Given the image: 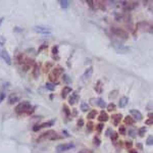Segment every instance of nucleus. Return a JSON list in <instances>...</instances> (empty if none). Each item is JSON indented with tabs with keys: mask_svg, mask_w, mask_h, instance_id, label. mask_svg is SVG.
I'll return each mask as SVG.
<instances>
[{
	"mask_svg": "<svg viewBox=\"0 0 153 153\" xmlns=\"http://www.w3.org/2000/svg\"><path fill=\"white\" fill-rule=\"evenodd\" d=\"M146 144H147L148 146L153 145V136H149V137L147 138V140H146Z\"/></svg>",
	"mask_w": 153,
	"mask_h": 153,
	"instance_id": "nucleus-31",
	"label": "nucleus"
},
{
	"mask_svg": "<svg viewBox=\"0 0 153 153\" xmlns=\"http://www.w3.org/2000/svg\"><path fill=\"white\" fill-rule=\"evenodd\" d=\"M75 148V144L74 143H65V144H60L56 147V152L57 153H62L65 152L70 149H73Z\"/></svg>",
	"mask_w": 153,
	"mask_h": 153,
	"instance_id": "nucleus-7",
	"label": "nucleus"
},
{
	"mask_svg": "<svg viewBox=\"0 0 153 153\" xmlns=\"http://www.w3.org/2000/svg\"><path fill=\"white\" fill-rule=\"evenodd\" d=\"M145 124L147 125V126H150V125H153V120H151V118H148V120L145 122Z\"/></svg>",
	"mask_w": 153,
	"mask_h": 153,
	"instance_id": "nucleus-44",
	"label": "nucleus"
},
{
	"mask_svg": "<svg viewBox=\"0 0 153 153\" xmlns=\"http://www.w3.org/2000/svg\"><path fill=\"white\" fill-rule=\"evenodd\" d=\"M34 30H35V32H37V33L41 34V35H43V36H51L52 35V31H51V29L45 27V26H36V27H34Z\"/></svg>",
	"mask_w": 153,
	"mask_h": 153,
	"instance_id": "nucleus-6",
	"label": "nucleus"
},
{
	"mask_svg": "<svg viewBox=\"0 0 153 153\" xmlns=\"http://www.w3.org/2000/svg\"><path fill=\"white\" fill-rule=\"evenodd\" d=\"M103 128H104V125H103L102 122H101V124H98V125L96 126L97 132H98V133H101V131L103 130Z\"/></svg>",
	"mask_w": 153,
	"mask_h": 153,
	"instance_id": "nucleus-33",
	"label": "nucleus"
},
{
	"mask_svg": "<svg viewBox=\"0 0 153 153\" xmlns=\"http://www.w3.org/2000/svg\"><path fill=\"white\" fill-rule=\"evenodd\" d=\"M118 132H120V135H126V128L124 126H120V129H118Z\"/></svg>",
	"mask_w": 153,
	"mask_h": 153,
	"instance_id": "nucleus-34",
	"label": "nucleus"
},
{
	"mask_svg": "<svg viewBox=\"0 0 153 153\" xmlns=\"http://www.w3.org/2000/svg\"><path fill=\"white\" fill-rule=\"evenodd\" d=\"M70 92H72V88H70V86H65V87H63V89L61 90V97L63 99L66 98V96H68Z\"/></svg>",
	"mask_w": 153,
	"mask_h": 153,
	"instance_id": "nucleus-15",
	"label": "nucleus"
},
{
	"mask_svg": "<svg viewBox=\"0 0 153 153\" xmlns=\"http://www.w3.org/2000/svg\"><path fill=\"white\" fill-rule=\"evenodd\" d=\"M115 109H116V106H115V103L111 102L110 104L107 105V110H108V111H115Z\"/></svg>",
	"mask_w": 153,
	"mask_h": 153,
	"instance_id": "nucleus-29",
	"label": "nucleus"
},
{
	"mask_svg": "<svg viewBox=\"0 0 153 153\" xmlns=\"http://www.w3.org/2000/svg\"><path fill=\"white\" fill-rule=\"evenodd\" d=\"M45 88H46L47 90H49V91H53V90L55 89V85L53 83H47L46 85H45Z\"/></svg>",
	"mask_w": 153,
	"mask_h": 153,
	"instance_id": "nucleus-28",
	"label": "nucleus"
},
{
	"mask_svg": "<svg viewBox=\"0 0 153 153\" xmlns=\"http://www.w3.org/2000/svg\"><path fill=\"white\" fill-rule=\"evenodd\" d=\"M92 75H93V66H90V68H88L87 70H85V73H84L83 80L84 81H87V80L91 79Z\"/></svg>",
	"mask_w": 153,
	"mask_h": 153,
	"instance_id": "nucleus-11",
	"label": "nucleus"
},
{
	"mask_svg": "<svg viewBox=\"0 0 153 153\" xmlns=\"http://www.w3.org/2000/svg\"><path fill=\"white\" fill-rule=\"evenodd\" d=\"M130 113L133 115V118H135V120H143V115H142V113L140 112L139 110H136V109H131Z\"/></svg>",
	"mask_w": 153,
	"mask_h": 153,
	"instance_id": "nucleus-12",
	"label": "nucleus"
},
{
	"mask_svg": "<svg viewBox=\"0 0 153 153\" xmlns=\"http://www.w3.org/2000/svg\"><path fill=\"white\" fill-rule=\"evenodd\" d=\"M80 99V96L79 94H78V92H73V94L70 95V97L68 98V103H70V105H75L76 103L79 101Z\"/></svg>",
	"mask_w": 153,
	"mask_h": 153,
	"instance_id": "nucleus-10",
	"label": "nucleus"
},
{
	"mask_svg": "<svg viewBox=\"0 0 153 153\" xmlns=\"http://www.w3.org/2000/svg\"><path fill=\"white\" fill-rule=\"evenodd\" d=\"M59 3H60V6H61L62 8H68V7H70V2L68 1V0H60Z\"/></svg>",
	"mask_w": 153,
	"mask_h": 153,
	"instance_id": "nucleus-24",
	"label": "nucleus"
},
{
	"mask_svg": "<svg viewBox=\"0 0 153 153\" xmlns=\"http://www.w3.org/2000/svg\"><path fill=\"white\" fill-rule=\"evenodd\" d=\"M96 115H97V110L93 109V110H91L90 112H88L87 118H88V120H93V118L96 117Z\"/></svg>",
	"mask_w": 153,
	"mask_h": 153,
	"instance_id": "nucleus-23",
	"label": "nucleus"
},
{
	"mask_svg": "<svg viewBox=\"0 0 153 153\" xmlns=\"http://www.w3.org/2000/svg\"><path fill=\"white\" fill-rule=\"evenodd\" d=\"M111 32H112L113 35H115L116 37L124 39V40H127L129 38V33L126 31V30L122 29V28L118 27H111Z\"/></svg>",
	"mask_w": 153,
	"mask_h": 153,
	"instance_id": "nucleus-4",
	"label": "nucleus"
},
{
	"mask_svg": "<svg viewBox=\"0 0 153 153\" xmlns=\"http://www.w3.org/2000/svg\"><path fill=\"white\" fill-rule=\"evenodd\" d=\"M53 124H54V120H50V122H43V124H41V125H36V126L33 127V131L34 132H38L39 130H41V129H43V128H47V127L53 126Z\"/></svg>",
	"mask_w": 153,
	"mask_h": 153,
	"instance_id": "nucleus-9",
	"label": "nucleus"
},
{
	"mask_svg": "<svg viewBox=\"0 0 153 153\" xmlns=\"http://www.w3.org/2000/svg\"><path fill=\"white\" fill-rule=\"evenodd\" d=\"M79 153H87V152H85V151H80Z\"/></svg>",
	"mask_w": 153,
	"mask_h": 153,
	"instance_id": "nucleus-49",
	"label": "nucleus"
},
{
	"mask_svg": "<svg viewBox=\"0 0 153 153\" xmlns=\"http://www.w3.org/2000/svg\"><path fill=\"white\" fill-rule=\"evenodd\" d=\"M93 143H94V145H96V146H99V145H100L101 141H100V139H99L98 136H95V137L93 138Z\"/></svg>",
	"mask_w": 153,
	"mask_h": 153,
	"instance_id": "nucleus-30",
	"label": "nucleus"
},
{
	"mask_svg": "<svg viewBox=\"0 0 153 153\" xmlns=\"http://www.w3.org/2000/svg\"><path fill=\"white\" fill-rule=\"evenodd\" d=\"M124 122L126 125H129V126H132V125H134V118L132 117V116H126V117L124 118Z\"/></svg>",
	"mask_w": 153,
	"mask_h": 153,
	"instance_id": "nucleus-20",
	"label": "nucleus"
},
{
	"mask_svg": "<svg viewBox=\"0 0 153 153\" xmlns=\"http://www.w3.org/2000/svg\"><path fill=\"white\" fill-rule=\"evenodd\" d=\"M77 125H78V127H83L84 126V120L83 118H80V120H78V122H77Z\"/></svg>",
	"mask_w": 153,
	"mask_h": 153,
	"instance_id": "nucleus-39",
	"label": "nucleus"
},
{
	"mask_svg": "<svg viewBox=\"0 0 153 153\" xmlns=\"http://www.w3.org/2000/svg\"><path fill=\"white\" fill-rule=\"evenodd\" d=\"M132 146H133V142H131V141L126 142V147L128 148V149H131V148H132Z\"/></svg>",
	"mask_w": 153,
	"mask_h": 153,
	"instance_id": "nucleus-42",
	"label": "nucleus"
},
{
	"mask_svg": "<svg viewBox=\"0 0 153 153\" xmlns=\"http://www.w3.org/2000/svg\"><path fill=\"white\" fill-rule=\"evenodd\" d=\"M52 57H53V59H56V60L59 59V56H58V46L57 45H55V46L52 47Z\"/></svg>",
	"mask_w": 153,
	"mask_h": 153,
	"instance_id": "nucleus-19",
	"label": "nucleus"
},
{
	"mask_svg": "<svg viewBox=\"0 0 153 153\" xmlns=\"http://www.w3.org/2000/svg\"><path fill=\"white\" fill-rule=\"evenodd\" d=\"M128 102H129L128 97L122 96V98H120V103H118V106H120V108H124V107H126V106H127V104H128Z\"/></svg>",
	"mask_w": 153,
	"mask_h": 153,
	"instance_id": "nucleus-17",
	"label": "nucleus"
},
{
	"mask_svg": "<svg viewBox=\"0 0 153 153\" xmlns=\"http://www.w3.org/2000/svg\"><path fill=\"white\" fill-rule=\"evenodd\" d=\"M59 136L57 135V133L53 130H49L47 132L43 133L42 135L39 136V138L37 139L38 142H42V141H45V140H57L59 139Z\"/></svg>",
	"mask_w": 153,
	"mask_h": 153,
	"instance_id": "nucleus-3",
	"label": "nucleus"
},
{
	"mask_svg": "<svg viewBox=\"0 0 153 153\" xmlns=\"http://www.w3.org/2000/svg\"><path fill=\"white\" fill-rule=\"evenodd\" d=\"M93 127H94L93 122H88V124H87V131H88V132H92V130H93Z\"/></svg>",
	"mask_w": 153,
	"mask_h": 153,
	"instance_id": "nucleus-32",
	"label": "nucleus"
},
{
	"mask_svg": "<svg viewBox=\"0 0 153 153\" xmlns=\"http://www.w3.org/2000/svg\"><path fill=\"white\" fill-rule=\"evenodd\" d=\"M62 79H63V81L65 82V83H70V82H72V79H70V77H68V75H63Z\"/></svg>",
	"mask_w": 153,
	"mask_h": 153,
	"instance_id": "nucleus-35",
	"label": "nucleus"
},
{
	"mask_svg": "<svg viewBox=\"0 0 153 153\" xmlns=\"http://www.w3.org/2000/svg\"><path fill=\"white\" fill-rule=\"evenodd\" d=\"M117 94H118V91L117 90H113V91H111L110 93H109V95H108V98L110 99H115V98H116V96H117Z\"/></svg>",
	"mask_w": 153,
	"mask_h": 153,
	"instance_id": "nucleus-26",
	"label": "nucleus"
},
{
	"mask_svg": "<svg viewBox=\"0 0 153 153\" xmlns=\"http://www.w3.org/2000/svg\"><path fill=\"white\" fill-rule=\"evenodd\" d=\"M102 82L101 81H98L96 83V85H95V87H94V90H95V91L97 92V93L98 94H101L102 93Z\"/></svg>",
	"mask_w": 153,
	"mask_h": 153,
	"instance_id": "nucleus-18",
	"label": "nucleus"
},
{
	"mask_svg": "<svg viewBox=\"0 0 153 153\" xmlns=\"http://www.w3.org/2000/svg\"><path fill=\"white\" fill-rule=\"evenodd\" d=\"M34 109H35V106H33L31 104V102H29V101H21L16 106L14 111L18 115H31L34 111Z\"/></svg>",
	"mask_w": 153,
	"mask_h": 153,
	"instance_id": "nucleus-1",
	"label": "nucleus"
},
{
	"mask_svg": "<svg viewBox=\"0 0 153 153\" xmlns=\"http://www.w3.org/2000/svg\"><path fill=\"white\" fill-rule=\"evenodd\" d=\"M19 96L16 95V94L14 93H11L9 95V97H8V103L9 104H14V103H16L19 101Z\"/></svg>",
	"mask_w": 153,
	"mask_h": 153,
	"instance_id": "nucleus-14",
	"label": "nucleus"
},
{
	"mask_svg": "<svg viewBox=\"0 0 153 153\" xmlns=\"http://www.w3.org/2000/svg\"><path fill=\"white\" fill-rule=\"evenodd\" d=\"M89 109H90L89 104H88V103H86L85 101H83V102L81 103V110L83 111V112H87Z\"/></svg>",
	"mask_w": 153,
	"mask_h": 153,
	"instance_id": "nucleus-22",
	"label": "nucleus"
},
{
	"mask_svg": "<svg viewBox=\"0 0 153 153\" xmlns=\"http://www.w3.org/2000/svg\"><path fill=\"white\" fill-rule=\"evenodd\" d=\"M63 109H64V112H65L66 116H70V109H68V107L66 106V105H63Z\"/></svg>",
	"mask_w": 153,
	"mask_h": 153,
	"instance_id": "nucleus-37",
	"label": "nucleus"
},
{
	"mask_svg": "<svg viewBox=\"0 0 153 153\" xmlns=\"http://www.w3.org/2000/svg\"><path fill=\"white\" fill-rule=\"evenodd\" d=\"M3 19H4V18H0V26H1L2 21H3Z\"/></svg>",
	"mask_w": 153,
	"mask_h": 153,
	"instance_id": "nucleus-48",
	"label": "nucleus"
},
{
	"mask_svg": "<svg viewBox=\"0 0 153 153\" xmlns=\"http://www.w3.org/2000/svg\"><path fill=\"white\" fill-rule=\"evenodd\" d=\"M5 97H6V95H5V93H4V92H1V93H0V103H1L2 101L4 100V99H5Z\"/></svg>",
	"mask_w": 153,
	"mask_h": 153,
	"instance_id": "nucleus-41",
	"label": "nucleus"
},
{
	"mask_svg": "<svg viewBox=\"0 0 153 153\" xmlns=\"http://www.w3.org/2000/svg\"><path fill=\"white\" fill-rule=\"evenodd\" d=\"M136 28L142 32L153 34V21H139L136 25Z\"/></svg>",
	"mask_w": 153,
	"mask_h": 153,
	"instance_id": "nucleus-2",
	"label": "nucleus"
},
{
	"mask_svg": "<svg viewBox=\"0 0 153 153\" xmlns=\"http://www.w3.org/2000/svg\"><path fill=\"white\" fill-rule=\"evenodd\" d=\"M117 137H118V135L116 134V133H112V135H111V140H112V141H115V140L117 139Z\"/></svg>",
	"mask_w": 153,
	"mask_h": 153,
	"instance_id": "nucleus-43",
	"label": "nucleus"
},
{
	"mask_svg": "<svg viewBox=\"0 0 153 153\" xmlns=\"http://www.w3.org/2000/svg\"><path fill=\"white\" fill-rule=\"evenodd\" d=\"M147 110H150V111H153V102H149L146 106Z\"/></svg>",
	"mask_w": 153,
	"mask_h": 153,
	"instance_id": "nucleus-38",
	"label": "nucleus"
},
{
	"mask_svg": "<svg viewBox=\"0 0 153 153\" xmlns=\"http://www.w3.org/2000/svg\"><path fill=\"white\" fill-rule=\"evenodd\" d=\"M62 73H63V68H60V66H57V68H53V70L50 72V74H49V79H50V81H52V82L56 81L58 79V77L62 75Z\"/></svg>",
	"mask_w": 153,
	"mask_h": 153,
	"instance_id": "nucleus-5",
	"label": "nucleus"
},
{
	"mask_svg": "<svg viewBox=\"0 0 153 153\" xmlns=\"http://www.w3.org/2000/svg\"><path fill=\"white\" fill-rule=\"evenodd\" d=\"M137 146H138V148H139V149H142V145L140 143H138L137 144Z\"/></svg>",
	"mask_w": 153,
	"mask_h": 153,
	"instance_id": "nucleus-47",
	"label": "nucleus"
},
{
	"mask_svg": "<svg viewBox=\"0 0 153 153\" xmlns=\"http://www.w3.org/2000/svg\"><path fill=\"white\" fill-rule=\"evenodd\" d=\"M129 153H138L137 150H135V149H130L129 150Z\"/></svg>",
	"mask_w": 153,
	"mask_h": 153,
	"instance_id": "nucleus-45",
	"label": "nucleus"
},
{
	"mask_svg": "<svg viewBox=\"0 0 153 153\" xmlns=\"http://www.w3.org/2000/svg\"><path fill=\"white\" fill-rule=\"evenodd\" d=\"M128 134L131 138H135L136 135H137V131H136L134 128H130L128 131Z\"/></svg>",
	"mask_w": 153,
	"mask_h": 153,
	"instance_id": "nucleus-25",
	"label": "nucleus"
},
{
	"mask_svg": "<svg viewBox=\"0 0 153 153\" xmlns=\"http://www.w3.org/2000/svg\"><path fill=\"white\" fill-rule=\"evenodd\" d=\"M146 131H147V128H146V127H141V128L139 129V132H138V134H139L140 137H144Z\"/></svg>",
	"mask_w": 153,
	"mask_h": 153,
	"instance_id": "nucleus-27",
	"label": "nucleus"
},
{
	"mask_svg": "<svg viewBox=\"0 0 153 153\" xmlns=\"http://www.w3.org/2000/svg\"><path fill=\"white\" fill-rule=\"evenodd\" d=\"M97 120H99V122H107V120H109V117H108V115H107V113L106 112H104V111H101L100 112V115H99V116L97 117Z\"/></svg>",
	"mask_w": 153,
	"mask_h": 153,
	"instance_id": "nucleus-16",
	"label": "nucleus"
},
{
	"mask_svg": "<svg viewBox=\"0 0 153 153\" xmlns=\"http://www.w3.org/2000/svg\"><path fill=\"white\" fill-rule=\"evenodd\" d=\"M6 39L3 37V36H0V47H3V45L5 44Z\"/></svg>",
	"mask_w": 153,
	"mask_h": 153,
	"instance_id": "nucleus-36",
	"label": "nucleus"
},
{
	"mask_svg": "<svg viewBox=\"0 0 153 153\" xmlns=\"http://www.w3.org/2000/svg\"><path fill=\"white\" fill-rule=\"evenodd\" d=\"M112 133H113L112 130H111V129L109 128V129H107V131L105 132V136H106V137H109V136L112 135Z\"/></svg>",
	"mask_w": 153,
	"mask_h": 153,
	"instance_id": "nucleus-40",
	"label": "nucleus"
},
{
	"mask_svg": "<svg viewBox=\"0 0 153 153\" xmlns=\"http://www.w3.org/2000/svg\"><path fill=\"white\" fill-rule=\"evenodd\" d=\"M96 104L98 105L100 108H104V107L106 106V103H105V101L103 100L102 98H97L96 99Z\"/></svg>",
	"mask_w": 153,
	"mask_h": 153,
	"instance_id": "nucleus-21",
	"label": "nucleus"
},
{
	"mask_svg": "<svg viewBox=\"0 0 153 153\" xmlns=\"http://www.w3.org/2000/svg\"><path fill=\"white\" fill-rule=\"evenodd\" d=\"M148 117L151 118V120H153V112H149V113H148Z\"/></svg>",
	"mask_w": 153,
	"mask_h": 153,
	"instance_id": "nucleus-46",
	"label": "nucleus"
},
{
	"mask_svg": "<svg viewBox=\"0 0 153 153\" xmlns=\"http://www.w3.org/2000/svg\"><path fill=\"white\" fill-rule=\"evenodd\" d=\"M122 7H124L125 10L127 11H130V10L134 9L135 7L138 6V2H135V1H122Z\"/></svg>",
	"mask_w": 153,
	"mask_h": 153,
	"instance_id": "nucleus-8",
	"label": "nucleus"
},
{
	"mask_svg": "<svg viewBox=\"0 0 153 153\" xmlns=\"http://www.w3.org/2000/svg\"><path fill=\"white\" fill-rule=\"evenodd\" d=\"M111 118H112L113 125L115 126H118V124H120L122 118V113H115V115H112V116H111Z\"/></svg>",
	"mask_w": 153,
	"mask_h": 153,
	"instance_id": "nucleus-13",
	"label": "nucleus"
}]
</instances>
